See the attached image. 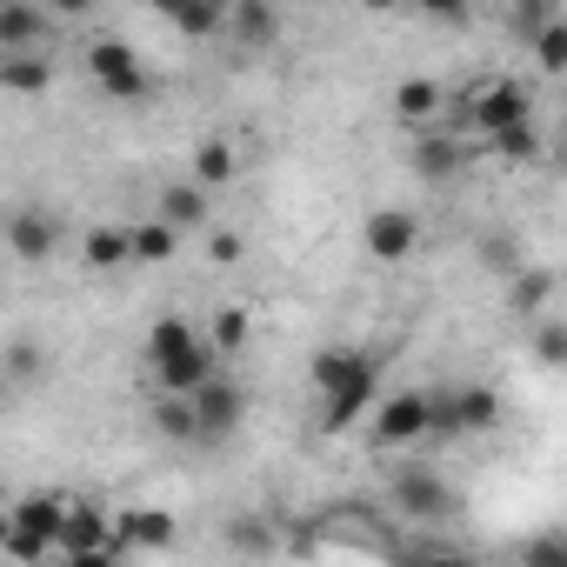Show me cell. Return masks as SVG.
<instances>
[{
  "label": "cell",
  "instance_id": "obj_28",
  "mask_svg": "<svg viewBox=\"0 0 567 567\" xmlns=\"http://www.w3.org/2000/svg\"><path fill=\"white\" fill-rule=\"evenodd\" d=\"M0 368H8L14 381H41V374H48V348L21 334V341H8V354H0Z\"/></svg>",
  "mask_w": 567,
  "mask_h": 567
},
{
  "label": "cell",
  "instance_id": "obj_4",
  "mask_svg": "<svg viewBox=\"0 0 567 567\" xmlns=\"http://www.w3.org/2000/svg\"><path fill=\"white\" fill-rule=\"evenodd\" d=\"M388 494H394V507H401V520H421V527H434V520H454V487L434 474V467H394V481H388Z\"/></svg>",
  "mask_w": 567,
  "mask_h": 567
},
{
  "label": "cell",
  "instance_id": "obj_18",
  "mask_svg": "<svg viewBox=\"0 0 567 567\" xmlns=\"http://www.w3.org/2000/svg\"><path fill=\"white\" fill-rule=\"evenodd\" d=\"M54 87V61L48 54H0V94H48Z\"/></svg>",
  "mask_w": 567,
  "mask_h": 567
},
{
  "label": "cell",
  "instance_id": "obj_6",
  "mask_svg": "<svg viewBox=\"0 0 567 567\" xmlns=\"http://www.w3.org/2000/svg\"><path fill=\"white\" fill-rule=\"evenodd\" d=\"M520 121H534V94L520 81H494V87L467 94V127H481L487 141L507 134V127H520Z\"/></svg>",
  "mask_w": 567,
  "mask_h": 567
},
{
  "label": "cell",
  "instance_id": "obj_34",
  "mask_svg": "<svg viewBox=\"0 0 567 567\" xmlns=\"http://www.w3.org/2000/svg\"><path fill=\"white\" fill-rule=\"evenodd\" d=\"M534 361L540 368H560L567 361V321H540L534 328Z\"/></svg>",
  "mask_w": 567,
  "mask_h": 567
},
{
  "label": "cell",
  "instance_id": "obj_2",
  "mask_svg": "<svg viewBox=\"0 0 567 567\" xmlns=\"http://www.w3.org/2000/svg\"><path fill=\"white\" fill-rule=\"evenodd\" d=\"M87 74L101 81L107 101H147V94H154V74H147L141 54H134L127 41H114V34L87 41Z\"/></svg>",
  "mask_w": 567,
  "mask_h": 567
},
{
  "label": "cell",
  "instance_id": "obj_26",
  "mask_svg": "<svg viewBox=\"0 0 567 567\" xmlns=\"http://www.w3.org/2000/svg\"><path fill=\"white\" fill-rule=\"evenodd\" d=\"M227 547H234L240 560H267V554H274V527H267V520L234 514V520H227Z\"/></svg>",
  "mask_w": 567,
  "mask_h": 567
},
{
  "label": "cell",
  "instance_id": "obj_29",
  "mask_svg": "<svg viewBox=\"0 0 567 567\" xmlns=\"http://www.w3.org/2000/svg\"><path fill=\"white\" fill-rule=\"evenodd\" d=\"M247 328H254L247 308H220V315H214V341H207L214 361H220V354H240V348H247Z\"/></svg>",
  "mask_w": 567,
  "mask_h": 567
},
{
  "label": "cell",
  "instance_id": "obj_21",
  "mask_svg": "<svg viewBox=\"0 0 567 567\" xmlns=\"http://www.w3.org/2000/svg\"><path fill=\"white\" fill-rule=\"evenodd\" d=\"M127 254H134L141 267H167V260L181 254V234L161 227V220H141V227H127Z\"/></svg>",
  "mask_w": 567,
  "mask_h": 567
},
{
  "label": "cell",
  "instance_id": "obj_36",
  "mask_svg": "<svg viewBox=\"0 0 567 567\" xmlns=\"http://www.w3.org/2000/svg\"><path fill=\"white\" fill-rule=\"evenodd\" d=\"M401 567H481V560L454 554V547H414V554H401Z\"/></svg>",
  "mask_w": 567,
  "mask_h": 567
},
{
  "label": "cell",
  "instance_id": "obj_25",
  "mask_svg": "<svg viewBox=\"0 0 567 567\" xmlns=\"http://www.w3.org/2000/svg\"><path fill=\"white\" fill-rule=\"evenodd\" d=\"M441 101H447V94H441V81H427V74H414V81L394 87V114H401V121H427V114H441Z\"/></svg>",
  "mask_w": 567,
  "mask_h": 567
},
{
  "label": "cell",
  "instance_id": "obj_32",
  "mask_svg": "<svg viewBox=\"0 0 567 567\" xmlns=\"http://www.w3.org/2000/svg\"><path fill=\"white\" fill-rule=\"evenodd\" d=\"M534 61H540V74H560L567 68V21H554V28L534 34Z\"/></svg>",
  "mask_w": 567,
  "mask_h": 567
},
{
  "label": "cell",
  "instance_id": "obj_1",
  "mask_svg": "<svg viewBox=\"0 0 567 567\" xmlns=\"http://www.w3.org/2000/svg\"><path fill=\"white\" fill-rule=\"evenodd\" d=\"M501 427V394L494 388H447L427 394V434L434 441H461V434H487Z\"/></svg>",
  "mask_w": 567,
  "mask_h": 567
},
{
  "label": "cell",
  "instance_id": "obj_19",
  "mask_svg": "<svg viewBox=\"0 0 567 567\" xmlns=\"http://www.w3.org/2000/svg\"><path fill=\"white\" fill-rule=\"evenodd\" d=\"M187 348H200V334H194L187 315H161V321L147 328V368H167V361H181Z\"/></svg>",
  "mask_w": 567,
  "mask_h": 567
},
{
  "label": "cell",
  "instance_id": "obj_30",
  "mask_svg": "<svg viewBox=\"0 0 567 567\" xmlns=\"http://www.w3.org/2000/svg\"><path fill=\"white\" fill-rule=\"evenodd\" d=\"M494 154H501V161H514V167H527V161H540V134H534V121H520V127H507V134H494Z\"/></svg>",
  "mask_w": 567,
  "mask_h": 567
},
{
  "label": "cell",
  "instance_id": "obj_14",
  "mask_svg": "<svg viewBox=\"0 0 567 567\" xmlns=\"http://www.w3.org/2000/svg\"><path fill=\"white\" fill-rule=\"evenodd\" d=\"M214 374H220V361H214V348L200 341V348H187L181 361L154 368V388H161V394H174V401H187V394H194L200 381H214Z\"/></svg>",
  "mask_w": 567,
  "mask_h": 567
},
{
  "label": "cell",
  "instance_id": "obj_15",
  "mask_svg": "<svg viewBox=\"0 0 567 567\" xmlns=\"http://www.w3.org/2000/svg\"><path fill=\"white\" fill-rule=\"evenodd\" d=\"M414 174L421 181H454L461 167H467V141H454V134H427V141H414Z\"/></svg>",
  "mask_w": 567,
  "mask_h": 567
},
{
  "label": "cell",
  "instance_id": "obj_23",
  "mask_svg": "<svg viewBox=\"0 0 567 567\" xmlns=\"http://www.w3.org/2000/svg\"><path fill=\"white\" fill-rule=\"evenodd\" d=\"M81 260H87L94 274H121V267H134V254H127V227H94L87 247H81Z\"/></svg>",
  "mask_w": 567,
  "mask_h": 567
},
{
  "label": "cell",
  "instance_id": "obj_22",
  "mask_svg": "<svg viewBox=\"0 0 567 567\" xmlns=\"http://www.w3.org/2000/svg\"><path fill=\"white\" fill-rule=\"evenodd\" d=\"M234 174H240V154H234L227 141H200V147H194V187H200V194H207V187H227Z\"/></svg>",
  "mask_w": 567,
  "mask_h": 567
},
{
  "label": "cell",
  "instance_id": "obj_38",
  "mask_svg": "<svg viewBox=\"0 0 567 567\" xmlns=\"http://www.w3.org/2000/svg\"><path fill=\"white\" fill-rule=\"evenodd\" d=\"M74 567H114V554H81Z\"/></svg>",
  "mask_w": 567,
  "mask_h": 567
},
{
  "label": "cell",
  "instance_id": "obj_7",
  "mask_svg": "<svg viewBox=\"0 0 567 567\" xmlns=\"http://www.w3.org/2000/svg\"><path fill=\"white\" fill-rule=\"evenodd\" d=\"M8 254L21 267H48L61 254V214L54 207H14L8 214Z\"/></svg>",
  "mask_w": 567,
  "mask_h": 567
},
{
  "label": "cell",
  "instance_id": "obj_31",
  "mask_svg": "<svg viewBox=\"0 0 567 567\" xmlns=\"http://www.w3.org/2000/svg\"><path fill=\"white\" fill-rule=\"evenodd\" d=\"M481 267L514 280V274L527 267V260H520V240H514V234H487V240H481Z\"/></svg>",
  "mask_w": 567,
  "mask_h": 567
},
{
  "label": "cell",
  "instance_id": "obj_39",
  "mask_svg": "<svg viewBox=\"0 0 567 567\" xmlns=\"http://www.w3.org/2000/svg\"><path fill=\"white\" fill-rule=\"evenodd\" d=\"M0 554H8V507H0Z\"/></svg>",
  "mask_w": 567,
  "mask_h": 567
},
{
  "label": "cell",
  "instance_id": "obj_17",
  "mask_svg": "<svg viewBox=\"0 0 567 567\" xmlns=\"http://www.w3.org/2000/svg\"><path fill=\"white\" fill-rule=\"evenodd\" d=\"M547 301H554V274H547V267H520V274L507 280L514 321H547Z\"/></svg>",
  "mask_w": 567,
  "mask_h": 567
},
{
  "label": "cell",
  "instance_id": "obj_11",
  "mask_svg": "<svg viewBox=\"0 0 567 567\" xmlns=\"http://www.w3.org/2000/svg\"><path fill=\"white\" fill-rule=\"evenodd\" d=\"M174 534H181V520H174L167 507H127V514H114V547H147V554H161V547H174Z\"/></svg>",
  "mask_w": 567,
  "mask_h": 567
},
{
  "label": "cell",
  "instance_id": "obj_9",
  "mask_svg": "<svg viewBox=\"0 0 567 567\" xmlns=\"http://www.w3.org/2000/svg\"><path fill=\"white\" fill-rule=\"evenodd\" d=\"M414 441H427V394L421 388L381 401V414H374V447H414Z\"/></svg>",
  "mask_w": 567,
  "mask_h": 567
},
{
  "label": "cell",
  "instance_id": "obj_3",
  "mask_svg": "<svg viewBox=\"0 0 567 567\" xmlns=\"http://www.w3.org/2000/svg\"><path fill=\"white\" fill-rule=\"evenodd\" d=\"M187 414H194V441H227L240 421H247V388L240 381H227V374H214V381H200L194 394H187Z\"/></svg>",
  "mask_w": 567,
  "mask_h": 567
},
{
  "label": "cell",
  "instance_id": "obj_35",
  "mask_svg": "<svg viewBox=\"0 0 567 567\" xmlns=\"http://www.w3.org/2000/svg\"><path fill=\"white\" fill-rule=\"evenodd\" d=\"M560 21V8H554V0H527V8H514V34L520 41H534L540 28H554Z\"/></svg>",
  "mask_w": 567,
  "mask_h": 567
},
{
  "label": "cell",
  "instance_id": "obj_16",
  "mask_svg": "<svg viewBox=\"0 0 567 567\" xmlns=\"http://www.w3.org/2000/svg\"><path fill=\"white\" fill-rule=\"evenodd\" d=\"M227 28H234V41H240L247 54H260V48L280 41V14L267 8V0H240V8H227Z\"/></svg>",
  "mask_w": 567,
  "mask_h": 567
},
{
  "label": "cell",
  "instance_id": "obj_8",
  "mask_svg": "<svg viewBox=\"0 0 567 567\" xmlns=\"http://www.w3.org/2000/svg\"><path fill=\"white\" fill-rule=\"evenodd\" d=\"M308 381L321 388V401H334V394H348V388H361V381H381V361H374L368 348H321L315 368H308Z\"/></svg>",
  "mask_w": 567,
  "mask_h": 567
},
{
  "label": "cell",
  "instance_id": "obj_20",
  "mask_svg": "<svg viewBox=\"0 0 567 567\" xmlns=\"http://www.w3.org/2000/svg\"><path fill=\"white\" fill-rule=\"evenodd\" d=\"M154 220H161V227H174V234H187V227H200V220H207V194H200L194 181H174V187L161 194Z\"/></svg>",
  "mask_w": 567,
  "mask_h": 567
},
{
  "label": "cell",
  "instance_id": "obj_10",
  "mask_svg": "<svg viewBox=\"0 0 567 567\" xmlns=\"http://www.w3.org/2000/svg\"><path fill=\"white\" fill-rule=\"evenodd\" d=\"M414 247H421V220H414L408 207H374V214H368V254H374V260L394 267V260H408Z\"/></svg>",
  "mask_w": 567,
  "mask_h": 567
},
{
  "label": "cell",
  "instance_id": "obj_33",
  "mask_svg": "<svg viewBox=\"0 0 567 567\" xmlns=\"http://www.w3.org/2000/svg\"><path fill=\"white\" fill-rule=\"evenodd\" d=\"M154 427H161V441H194V414H187V401L161 394V408H154Z\"/></svg>",
  "mask_w": 567,
  "mask_h": 567
},
{
  "label": "cell",
  "instance_id": "obj_37",
  "mask_svg": "<svg viewBox=\"0 0 567 567\" xmlns=\"http://www.w3.org/2000/svg\"><path fill=\"white\" fill-rule=\"evenodd\" d=\"M207 254H214L220 267H234V260H240V234H214V240H207Z\"/></svg>",
  "mask_w": 567,
  "mask_h": 567
},
{
  "label": "cell",
  "instance_id": "obj_12",
  "mask_svg": "<svg viewBox=\"0 0 567 567\" xmlns=\"http://www.w3.org/2000/svg\"><path fill=\"white\" fill-rule=\"evenodd\" d=\"M61 547L81 560V554H114V514H101V507H68L61 514Z\"/></svg>",
  "mask_w": 567,
  "mask_h": 567
},
{
  "label": "cell",
  "instance_id": "obj_27",
  "mask_svg": "<svg viewBox=\"0 0 567 567\" xmlns=\"http://www.w3.org/2000/svg\"><path fill=\"white\" fill-rule=\"evenodd\" d=\"M520 567H567V534L560 527H540L520 540Z\"/></svg>",
  "mask_w": 567,
  "mask_h": 567
},
{
  "label": "cell",
  "instance_id": "obj_5",
  "mask_svg": "<svg viewBox=\"0 0 567 567\" xmlns=\"http://www.w3.org/2000/svg\"><path fill=\"white\" fill-rule=\"evenodd\" d=\"M61 501H48V494H34V501H21V507H8V554L21 560V567H34L48 547H61Z\"/></svg>",
  "mask_w": 567,
  "mask_h": 567
},
{
  "label": "cell",
  "instance_id": "obj_13",
  "mask_svg": "<svg viewBox=\"0 0 567 567\" xmlns=\"http://www.w3.org/2000/svg\"><path fill=\"white\" fill-rule=\"evenodd\" d=\"M41 41H48V8L0 0V54H41Z\"/></svg>",
  "mask_w": 567,
  "mask_h": 567
},
{
  "label": "cell",
  "instance_id": "obj_24",
  "mask_svg": "<svg viewBox=\"0 0 567 567\" xmlns=\"http://www.w3.org/2000/svg\"><path fill=\"white\" fill-rule=\"evenodd\" d=\"M161 21H167L174 34H187V41H207V34L227 28V8H214V0H194V8H161Z\"/></svg>",
  "mask_w": 567,
  "mask_h": 567
}]
</instances>
